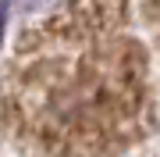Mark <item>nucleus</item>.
Masks as SVG:
<instances>
[{
	"instance_id": "7ed1b4c3",
	"label": "nucleus",
	"mask_w": 160,
	"mask_h": 157,
	"mask_svg": "<svg viewBox=\"0 0 160 157\" xmlns=\"http://www.w3.org/2000/svg\"><path fill=\"white\" fill-rule=\"evenodd\" d=\"M4 22H7V0H0V43H4Z\"/></svg>"
},
{
	"instance_id": "f03ea898",
	"label": "nucleus",
	"mask_w": 160,
	"mask_h": 157,
	"mask_svg": "<svg viewBox=\"0 0 160 157\" xmlns=\"http://www.w3.org/2000/svg\"><path fill=\"white\" fill-rule=\"evenodd\" d=\"M132 11L142 22V29L149 36V47H153L157 57H160V0H132Z\"/></svg>"
},
{
	"instance_id": "f257e3e1",
	"label": "nucleus",
	"mask_w": 160,
	"mask_h": 157,
	"mask_svg": "<svg viewBox=\"0 0 160 157\" xmlns=\"http://www.w3.org/2000/svg\"><path fill=\"white\" fill-rule=\"evenodd\" d=\"M0 125L36 157H125L157 128L149 43L132 0H61L18 36Z\"/></svg>"
}]
</instances>
